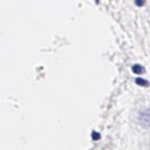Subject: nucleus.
<instances>
[{
    "label": "nucleus",
    "instance_id": "f257e3e1",
    "mask_svg": "<svg viewBox=\"0 0 150 150\" xmlns=\"http://www.w3.org/2000/svg\"><path fill=\"white\" fill-rule=\"evenodd\" d=\"M134 71H135V73H139V71H142V68H137V67L135 66V67H134Z\"/></svg>",
    "mask_w": 150,
    "mask_h": 150
}]
</instances>
